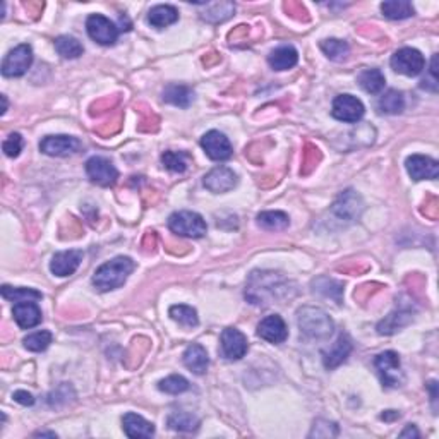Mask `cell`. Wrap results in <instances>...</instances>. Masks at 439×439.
<instances>
[{"mask_svg": "<svg viewBox=\"0 0 439 439\" xmlns=\"http://www.w3.org/2000/svg\"><path fill=\"white\" fill-rule=\"evenodd\" d=\"M290 280L275 271H253L249 276L246 288V299L254 306H271V304H283V300L290 299Z\"/></svg>", "mask_w": 439, "mask_h": 439, "instance_id": "1", "label": "cell"}, {"mask_svg": "<svg viewBox=\"0 0 439 439\" xmlns=\"http://www.w3.org/2000/svg\"><path fill=\"white\" fill-rule=\"evenodd\" d=\"M136 263L127 256H119L113 258L112 261L101 264L98 270L93 275V285L100 292H110L120 288L127 282L129 275L132 273Z\"/></svg>", "mask_w": 439, "mask_h": 439, "instance_id": "2", "label": "cell"}, {"mask_svg": "<svg viewBox=\"0 0 439 439\" xmlns=\"http://www.w3.org/2000/svg\"><path fill=\"white\" fill-rule=\"evenodd\" d=\"M297 323L300 333L312 340H326L333 335L335 323L326 312L319 307H302L297 312Z\"/></svg>", "mask_w": 439, "mask_h": 439, "instance_id": "3", "label": "cell"}, {"mask_svg": "<svg viewBox=\"0 0 439 439\" xmlns=\"http://www.w3.org/2000/svg\"><path fill=\"white\" fill-rule=\"evenodd\" d=\"M169 229L181 237L201 239L208 232L205 218L194 211H176L169 218Z\"/></svg>", "mask_w": 439, "mask_h": 439, "instance_id": "4", "label": "cell"}, {"mask_svg": "<svg viewBox=\"0 0 439 439\" xmlns=\"http://www.w3.org/2000/svg\"><path fill=\"white\" fill-rule=\"evenodd\" d=\"M377 372H380L381 383L384 388H398L404 383V372H401L400 355L397 352L388 350L380 353L374 360Z\"/></svg>", "mask_w": 439, "mask_h": 439, "instance_id": "5", "label": "cell"}, {"mask_svg": "<svg viewBox=\"0 0 439 439\" xmlns=\"http://www.w3.org/2000/svg\"><path fill=\"white\" fill-rule=\"evenodd\" d=\"M33 64V48L28 43L18 45L6 55L2 62V76L6 77H21L28 72Z\"/></svg>", "mask_w": 439, "mask_h": 439, "instance_id": "6", "label": "cell"}, {"mask_svg": "<svg viewBox=\"0 0 439 439\" xmlns=\"http://www.w3.org/2000/svg\"><path fill=\"white\" fill-rule=\"evenodd\" d=\"M392 67L398 74L409 77L418 76L426 69V59L417 48H400L392 57Z\"/></svg>", "mask_w": 439, "mask_h": 439, "instance_id": "7", "label": "cell"}, {"mask_svg": "<svg viewBox=\"0 0 439 439\" xmlns=\"http://www.w3.org/2000/svg\"><path fill=\"white\" fill-rule=\"evenodd\" d=\"M86 31L93 42L103 45V47H112L119 38L120 30L115 26L108 18L101 14H91L86 19Z\"/></svg>", "mask_w": 439, "mask_h": 439, "instance_id": "8", "label": "cell"}, {"mask_svg": "<svg viewBox=\"0 0 439 439\" xmlns=\"http://www.w3.org/2000/svg\"><path fill=\"white\" fill-rule=\"evenodd\" d=\"M86 173L93 184L101 187H112L119 178L115 165L105 156H93L86 161Z\"/></svg>", "mask_w": 439, "mask_h": 439, "instance_id": "9", "label": "cell"}, {"mask_svg": "<svg viewBox=\"0 0 439 439\" xmlns=\"http://www.w3.org/2000/svg\"><path fill=\"white\" fill-rule=\"evenodd\" d=\"M365 108L364 103L359 98L352 95H340L333 100L331 115L340 122H348V124H355L364 117Z\"/></svg>", "mask_w": 439, "mask_h": 439, "instance_id": "10", "label": "cell"}, {"mask_svg": "<svg viewBox=\"0 0 439 439\" xmlns=\"http://www.w3.org/2000/svg\"><path fill=\"white\" fill-rule=\"evenodd\" d=\"M81 148H83V143L72 136H47L40 143V152L48 156H72L79 153Z\"/></svg>", "mask_w": 439, "mask_h": 439, "instance_id": "11", "label": "cell"}, {"mask_svg": "<svg viewBox=\"0 0 439 439\" xmlns=\"http://www.w3.org/2000/svg\"><path fill=\"white\" fill-rule=\"evenodd\" d=\"M222 355L227 360H241L249 350L246 335L237 328H225L222 333Z\"/></svg>", "mask_w": 439, "mask_h": 439, "instance_id": "12", "label": "cell"}, {"mask_svg": "<svg viewBox=\"0 0 439 439\" xmlns=\"http://www.w3.org/2000/svg\"><path fill=\"white\" fill-rule=\"evenodd\" d=\"M201 148L208 154L211 160L225 161L234 153L229 137L219 131H208L201 137Z\"/></svg>", "mask_w": 439, "mask_h": 439, "instance_id": "13", "label": "cell"}, {"mask_svg": "<svg viewBox=\"0 0 439 439\" xmlns=\"http://www.w3.org/2000/svg\"><path fill=\"white\" fill-rule=\"evenodd\" d=\"M406 172L414 181H434L439 176V164L434 158L424 154H412L405 161Z\"/></svg>", "mask_w": 439, "mask_h": 439, "instance_id": "14", "label": "cell"}, {"mask_svg": "<svg viewBox=\"0 0 439 439\" xmlns=\"http://www.w3.org/2000/svg\"><path fill=\"white\" fill-rule=\"evenodd\" d=\"M237 182L239 178L235 176L234 170H230L229 166H217V169L206 173L203 184H205L206 189L211 190V193L222 194L234 189V187L237 186Z\"/></svg>", "mask_w": 439, "mask_h": 439, "instance_id": "15", "label": "cell"}, {"mask_svg": "<svg viewBox=\"0 0 439 439\" xmlns=\"http://www.w3.org/2000/svg\"><path fill=\"white\" fill-rule=\"evenodd\" d=\"M258 336L268 343L280 345L288 338V328L282 316L271 314L266 316L261 323L258 324Z\"/></svg>", "mask_w": 439, "mask_h": 439, "instance_id": "16", "label": "cell"}, {"mask_svg": "<svg viewBox=\"0 0 439 439\" xmlns=\"http://www.w3.org/2000/svg\"><path fill=\"white\" fill-rule=\"evenodd\" d=\"M12 316H14L16 324L21 329H30L38 326L42 323V309L35 300H24V302H16L12 307Z\"/></svg>", "mask_w": 439, "mask_h": 439, "instance_id": "17", "label": "cell"}, {"mask_svg": "<svg viewBox=\"0 0 439 439\" xmlns=\"http://www.w3.org/2000/svg\"><path fill=\"white\" fill-rule=\"evenodd\" d=\"M81 261H83V251L79 249L57 253L50 261V271L55 276L74 275L77 268H79Z\"/></svg>", "mask_w": 439, "mask_h": 439, "instance_id": "18", "label": "cell"}, {"mask_svg": "<svg viewBox=\"0 0 439 439\" xmlns=\"http://www.w3.org/2000/svg\"><path fill=\"white\" fill-rule=\"evenodd\" d=\"M333 211L343 219H357L360 217V211H363V199L359 194H355L353 190H347L341 196L336 199V203L333 205Z\"/></svg>", "mask_w": 439, "mask_h": 439, "instance_id": "19", "label": "cell"}, {"mask_svg": "<svg viewBox=\"0 0 439 439\" xmlns=\"http://www.w3.org/2000/svg\"><path fill=\"white\" fill-rule=\"evenodd\" d=\"M182 359H184L186 367L189 369L190 372L198 374V376L205 374L206 371H208V367H210L208 352H206L205 347H203V345H199V343L189 345V347L186 348V352H184V355H182Z\"/></svg>", "mask_w": 439, "mask_h": 439, "instance_id": "20", "label": "cell"}, {"mask_svg": "<svg viewBox=\"0 0 439 439\" xmlns=\"http://www.w3.org/2000/svg\"><path fill=\"white\" fill-rule=\"evenodd\" d=\"M122 428H124V433L127 434L129 438H134V439L154 436L153 422L146 421L144 417L137 416V414H134V412L125 414L124 418H122Z\"/></svg>", "mask_w": 439, "mask_h": 439, "instance_id": "21", "label": "cell"}, {"mask_svg": "<svg viewBox=\"0 0 439 439\" xmlns=\"http://www.w3.org/2000/svg\"><path fill=\"white\" fill-rule=\"evenodd\" d=\"M352 352V341L347 335H340V338L335 341L331 348L328 352L323 353V363L326 369H335L340 364H343L347 360V357Z\"/></svg>", "mask_w": 439, "mask_h": 439, "instance_id": "22", "label": "cell"}, {"mask_svg": "<svg viewBox=\"0 0 439 439\" xmlns=\"http://www.w3.org/2000/svg\"><path fill=\"white\" fill-rule=\"evenodd\" d=\"M299 62V54L294 47L290 45H283V47L275 48L270 55H268V64L273 71H288V69L295 67Z\"/></svg>", "mask_w": 439, "mask_h": 439, "instance_id": "23", "label": "cell"}, {"mask_svg": "<svg viewBox=\"0 0 439 439\" xmlns=\"http://www.w3.org/2000/svg\"><path fill=\"white\" fill-rule=\"evenodd\" d=\"M164 101L176 107L187 108L194 101V91L184 84H169L164 89Z\"/></svg>", "mask_w": 439, "mask_h": 439, "instance_id": "24", "label": "cell"}, {"mask_svg": "<svg viewBox=\"0 0 439 439\" xmlns=\"http://www.w3.org/2000/svg\"><path fill=\"white\" fill-rule=\"evenodd\" d=\"M178 21V11L173 6H154L148 12V23L153 28L164 30L166 26H172Z\"/></svg>", "mask_w": 439, "mask_h": 439, "instance_id": "25", "label": "cell"}, {"mask_svg": "<svg viewBox=\"0 0 439 439\" xmlns=\"http://www.w3.org/2000/svg\"><path fill=\"white\" fill-rule=\"evenodd\" d=\"M357 81H359V86L363 88L365 93H369V95L381 93L386 84V77L380 69H365V71L360 72L359 77H357Z\"/></svg>", "mask_w": 439, "mask_h": 439, "instance_id": "26", "label": "cell"}, {"mask_svg": "<svg viewBox=\"0 0 439 439\" xmlns=\"http://www.w3.org/2000/svg\"><path fill=\"white\" fill-rule=\"evenodd\" d=\"M381 12L384 18L393 19V21H401V19H409L414 16L412 4L406 0H386L381 4Z\"/></svg>", "mask_w": 439, "mask_h": 439, "instance_id": "27", "label": "cell"}, {"mask_svg": "<svg viewBox=\"0 0 439 439\" xmlns=\"http://www.w3.org/2000/svg\"><path fill=\"white\" fill-rule=\"evenodd\" d=\"M377 108L381 113H388V115H398L404 112L405 108V96L404 93L398 89H388L380 101H377Z\"/></svg>", "mask_w": 439, "mask_h": 439, "instance_id": "28", "label": "cell"}, {"mask_svg": "<svg viewBox=\"0 0 439 439\" xmlns=\"http://www.w3.org/2000/svg\"><path fill=\"white\" fill-rule=\"evenodd\" d=\"M258 225L264 230L270 232H280L285 230L290 225V218L283 211H263L258 215Z\"/></svg>", "mask_w": 439, "mask_h": 439, "instance_id": "29", "label": "cell"}, {"mask_svg": "<svg viewBox=\"0 0 439 439\" xmlns=\"http://www.w3.org/2000/svg\"><path fill=\"white\" fill-rule=\"evenodd\" d=\"M166 424L170 429L178 431V433H194L199 429L201 421L189 412H176L169 417Z\"/></svg>", "mask_w": 439, "mask_h": 439, "instance_id": "30", "label": "cell"}, {"mask_svg": "<svg viewBox=\"0 0 439 439\" xmlns=\"http://www.w3.org/2000/svg\"><path fill=\"white\" fill-rule=\"evenodd\" d=\"M55 50L62 59H77V57L83 55L84 48L74 36L64 35L55 40Z\"/></svg>", "mask_w": 439, "mask_h": 439, "instance_id": "31", "label": "cell"}, {"mask_svg": "<svg viewBox=\"0 0 439 439\" xmlns=\"http://www.w3.org/2000/svg\"><path fill=\"white\" fill-rule=\"evenodd\" d=\"M170 318L184 328H194L199 324L196 309L186 306V304H177V306L170 307Z\"/></svg>", "mask_w": 439, "mask_h": 439, "instance_id": "32", "label": "cell"}, {"mask_svg": "<svg viewBox=\"0 0 439 439\" xmlns=\"http://www.w3.org/2000/svg\"><path fill=\"white\" fill-rule=\"evenodd\" d=\"M319 47H321V50H323V54L328 57V59L336 60V62H340V60H345L348 57V54H350V47H348V43L343 42V40H338V38L323 40Z\"/></svg>", "mask_w": 439, "mask_h": 439, "instance_id": "33", "label": "cell"}, {"mask_svg": "<svg viewBox=\"0 0 439 439\" xmlns=\"http://www.w3.org/2000/svg\"><path fill=\"white\" fill-rule=\"evenodd\" d=\"M161 164L170 172L184 173L187 166H189V154L186 152H172V149H169V152L161 154Z\"/></svg>", "mask_w": 439, "mask_h": 439, "instance_id": "34", "label": "cell"}, {"mask_svg": "<svg viewBox=\"0 0 439 439\" xmlns=\"http://www.w3.org/2000/svg\"><path fill=\"white\" fill-rule=\"evenodd\" d=\"M2 297L12 302H24V300H42V292L35 290V288H12L9 285L2 287Z\"/></svg>", "mask_w": 439, "mask_h": 439, "instance_id": "35", "label": "cell"}, {"mask_svg": "<svg viewBox=\"0 0 439 439\" xmlns=\"http://www.w3.org/2000/svg\"><path fill=\"white\" fill-rule=\"evenodd\" d=\"M158 389L164 393H169V395H181V393L189 389V381H187L184 376L173 374V376L161 380L160 383H158Z\"/></svg>", "mask_w": 439, "mask_h": 439, "instance_id": "36", "label": "cell"}, {"mask_svg": "<svg viewBox=\"0 0 439 439\" xmlns=\"http://www.w3.org/2000/svg\"><path fill=\"white\" fill-rule=\"evenodd\" d=\"M24 347L30 352H43L47 350L48 345L52 343V333L50 331H36L28 335L24 338Z\"/></svg>", "mask_w": 439, "mask_h": 439, "instance_id": "37", "label": "cell"}, {"mask_svg": "<svg viewBox=\"0 0 439 439\" xmlns=\"http://www.w3.org/2000/svg\"><path fill=\"white\" fill-rule=\"evenodd\" d=\"M23 136L19 132H12L9 134V137H7L6 141H4L2 144V149L4 153L7 154L9 158H18L19 154H21L23 152Z\"/></svg>", "mask_w": 439, "mask_h": 439, "instance_id": "38", "label": "cell"}, {"mask_svg": "<svg viewBox=\"0 0 439 439\" xmlns=\"http://www.w3.org/2000/svg\"><path fill=\"white\" fill-rule=\"evenodd\" d=\"M421 88L429 89L433 93L438 91V55H433V59H431L429 76L421 81Z\"/></svg>", "mask_w": 439, "mask_h": 439, "instance_id": "39", "label": "cell"}, {"mask_svg": "<svg viewBox=\"0 0 439 439\" xmlns=\"http://www.w3.org/2000/svg\"><path fill=\"white\" fill-rule=\"evenodd\" d=\"M12 398H14V400L18 401V404H21L24 406H31V405L35 404L33 395H31V393H28V392H23V389L16 392L14 395H12Z\"/></svg>", "mask_w": 439, "mask_h": 439, "instance_id": "40", "label": "cell"}, {"mask_svg": "<svg viewBox=\"0 0 439 439\" xmlns=\"http://www.w3.org/2000/svg\"><path fill=\"white\" fill-rule=\"evenodd\" d=\"M400 436L401 438H406V436H416V438H418V433H417L416 426H406V429L400 434Z\"/></svg>", "mask_w": 439, "mask_h": 439, "instance_id": "41", "label": "cell"}, {"mask_svg": "<svg viewBox=\"0 0 439 439\" xmlns=\"http://www.w3.org/2000/svg\"><path fill=\"white\" fill-rule=\"evenodd\" d=\"M35 436H50V438H57L55 433H45V431H40V433H36Z\"/></svg>", "mask_w": 439, "mask_h": 439, "instance_id": "42", "label": "cell"}, {"mask_svg": "<svg viewBox=\"0 0 439 439\" xmlns=\"http://www.w3.org/2000/svg\"><path fill=\"white\" fill-rule=\"evenodd\" d=\"M2 101H4V108H2V112H0V113H2V115H4V113L7 112V98H6V95H2Z\"/></svg>", "mask_w": 439, "mask_h": 439, "instance_id": "43", "label": "cell"}]
</instances>
